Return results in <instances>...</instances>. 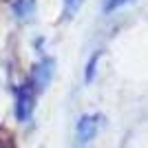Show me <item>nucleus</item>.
Here are the masks:
<instances>
[{"label":"nucleus","mask_w":148,"mask_h":148,"mask_svg":"<svg viewBox=\"0 0 148 148\" xmlns=\"http://www.w3.org/2000/svg\"><path fill=\"white\" fill-rule=\"evenodd\" d=\"M36 9V0H16L13 2V13L18 18H29Z\"/></svg>","instance_id":"nucleus-4"},{"label":"nucleus","mask_w":148,"mask_h":148,"mask_svg":"<svg viewBox=\"0 0 148 148\" xmlns=\"http://www.w3.org/2000/svg\"><path fill=\"white\" fill-rule=\"evenodd\" d=\"M51 77H53V62L51 60H44L42 64L36 66V71H33V84H36V88H44L51 82Z\"/></svg>","instance_id":"nucleus-3"},{"label":"nucleus","mask_w":148,"mask_h":148,"mask_svg":"<svg viewBox=\"0 0 148 148\" xmlns=\"http://www.w3.org/2000/svg\"><path fill=\"white\" fill-rule=\"evenodd\" d=\"M82 5V0H64V16L71 18L75 11H77V7Z\"/></svg>","instance_id":"nucleus-5"},{"label":"nucleus","mask_w":148,"mask_h":148,"mask_svg":"<svg viewBox=\"0 0 148 148\" xmlns=\"http://www.w3.org/2000/svg\"><path fill=\"white\" fill-rule=\"evenodd\" d=\"M97 128H99V117H97V115H82L80 122H77V126H75V135H77V142L88 144L93 137H95Z\"/></svg>","instance_id":"nucleus-2"},{"label":"nucleus","mask_w":148,"mask_h":148,"mask_svg":"<svg viewBox=\"0 0 148 148\" xmlns=\"http://www.w3.org/2000/svg\"><path fill=\"white\" fill-rule=\"evenodd\" d=\"M126 2H130V0H106V2H104V13H111V11H115V9L124 7Z\"/></svg>","instance_id":"nucleus-6"},{"label":"nucleus","mask_w":148,"mask_h":148,"mask_svg":"<svg viewBox=\"0 0 148 148\" xmlns=\"http://www.w3.org/2000/svg\"><path fill=\"white\" fill-rule=\"evenodd\" d=\"M33 99H36V95H33L31 84H25L18 91V99H16V117L20 122H27L31 117V113H33Z\"/></svg>","instance_id":"nucleus-1"},{"label":"nucleus","mask_w":148,"mask_h":148,"mask_svg":"<svg viewBox=\"0 0 148 148\" xmlns=\"http://www.w3.org/2000/svg\"><path fill=\"white\" fill-rule=\"evenodd\" d=\"M97 58L99 56H95L91 62H88V71H86V82H91L93 80V71H95V62H97Z\"/></svg>","instance_id":"nucleus-7"}]
</instances>
